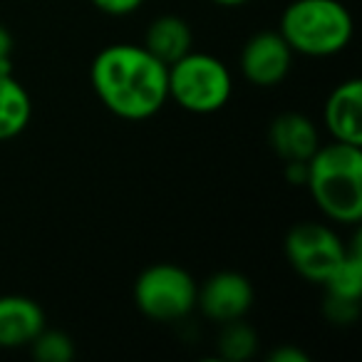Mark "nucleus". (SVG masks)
I'll return each instance as SVG.
<instances>
[{
  "mask_svg": "<svg viewBox=\"0 0 362 362\" xmlns=\"http://www.w3.org/2000/svg\"><path fill=\"white\" fill-rule=\"evenodd\" d=\"M293 50L281 33H256L241 50V72L256 87H276L288 77Z\"/></svg>",
  "mask_w": 362,
  "mask_h": 362,
  "instance_id": "7",
  "label": "nucleus"
},
{
  "mask_svg": "<svg viewBox=\"0 0 362 362\" xmlns=\"http://www.w3.org/2000/svg\"><path fill=\"white\" fill-rule=\"evenodd\" d=\"M271 146L283 161H308L320 146V134L310 117L298 112H283L271 122Z\"/></svg>",
  "mask_w": 362,
  "mask_h": 362,
  "instance_id": "11",
  "label": "nucleus"
},
{
  "mask_svg": "<svg viewBox=\"0 0 362 362\" xmlns=\"http://www.w3.org/2000/svg\"><path fill=\"white\" fill-rule=\"evenodd\" d=\"M169 100L194 115H214L231 100L233 80L228 67L206 52H187L166 67Z\"/></svg>",
  "mask_w": 362,
  "mask_h": 362,
  "instance_id": "4",
  "label": "nucleus"
},
{
  "mask_svg": "<svg viewBox=\"0 0 362 362\" xmlns=\"http://www.w3.org/2000/svg\"><path fill=\"white\" fill-rule=\"evenodd\" d=\"M271 362H308V352H303L300 347H293V345H286V347H276V350L268 355Z\"/></svg>",
  "mask_w": 362,
  "mask_h": 362,
  "instance_id": "19",
  "label": "nucleus"
},
{
  "mask_svg": "<svg viewBox=\"0 0 362 362\" xmlns=\"http://www.w3.org/2000/svg\"><path fill=\"white\" fill-rule=\"evenodd\" d=\"M360 313V303L352 300H337V298H325V315L332 322H352Z\"/></svg>",
  "mask_w": 362,
  "mask_h": 362,
  "instance_id": "17",
  "label": "nucleus"
},
{
  "mask_svg": "<svg viewBox=\"0 0 362 362\" xmlns=\"http://www.w3.org/2000/svg\"><path fill=\"white\" fill-rule=\"evenodd\" d=\"M30 117L33 102L28 90L13 77L11 70H0V141L25 132Z\"/></svg>",
  "mask_w": 362,
  "mask_h": 362,
  "instance_id": "13",
  "label": "nucleus"
},
{
  "mask_svg": "<svg viewBox=\"0 0 362 362\" xmlns=\"http://www.w3.org/2000/svg\"><path fill=\"white\" fill-rule=\"evenodd\" d=\"M216 6H223V8H238V6H246L248 0H214Z\"/></svg>",
  "mask_w": 362,
  "mask_h": 362,
  "instance_id": "21",
  "label": "nucleus"
},
{
  "mask_svg": "<svg viewBox=\"0 0 362 362\" xmlns=\"http://www.w3.org/2000/svg\"><path fill=\"white\" fill-rule=\"evenodd\" d=\"M305 187L322 216L357 223L362 218V149L335 139L317 146L308 159Z\"/></svg>",
  "mask_w": 362,
  "mask_h": 362,
  "instance_id": "2",
  "label": "nucleus"
},
{
  "mask_svg": "<svg viewBox=\"0 0 362 362\" xmlns=\"http://www.w3.org/2000/svg\"><path fill=\"white\" fill-rule=\"evenodd\" d=\"M325 127L335 141L362 146V82L345 80L325 102Z\"/></svg>",
  "mask_w": 362,
  "mask_h": 362,
  "instance_id": "9",
  "label": "nucleus"
},
{
  "mask_svg": "<svg viewBox=\"0 0 362 362\" xmlns=\"http://www.w3.org/2000/svg\"><path fill=\"white\" fill-rule=\"evenodd\" d=\"M92 6L107 16H129L144 6V0H92Z\"/></svg>",
  "mask_w": 362,
  "mask_h": 362,
  "instance_id": "18",
  "label": "nucleus"
},
{
  "mask_svg": "<svg viewBox=\"0 0 362 362\" xmlns=\"http://www.w3.org/2000/svg\"><path fill=\"white\" fill-rule=\"evenodd\" d=\"M45 327V313L33 298L0 296V347L16 350L30 345Z\"/></svg>",
  "mask_w": 362,
  "mask_h": 362,
  "instance_id": "10",
  "label": "nucleus"
},
{
  "mask_svg": "<svg viewBox=\"0 0 362 362\" xmlns=\"http://www.w3.org/2000/svg\"><path fill=\"white\" fill-rule=\"evenodd\" d=\"M90 80L102 105L127 122L149 119L169 102L166 65L144 45H107L92 60Z\"/></svg>",
  "mask_w": 362,
  "mask_h": 362,
  "instance_id": "1",
  "label": "nucleus"
},
{
  "mask_svg": "<svg viewBox=\"0 0 362 362\" xmlns=\"http://www.w3.org/2000/svg\"><path fill=\"white\" fill-rule=\"evenodd\" d=\"M327 291V298H337V300H352L360 303L362 296V251H360V236L352 238L347 246L345 256L340 258L330 276L322 281Z\"/></svg>",
  "mask_w": 362,
  "mask_h": 362,
  "instance_id": "14",
  "label": "nucleus"
},
{
  "mask_svg": "<svg viewBox=\"0 0 362 362\" xmlns=\"http://www.w3.org/2000/svg\"><path fill=\"white\" fill-rule=\"evenodd\" d=\"M253 305V286L236 271L214 273L204 288L197 291V308L216 322H231L243 317Z\"/></svg>",
  "mask_w": 362,
  "mask_h": 362,
  "instance_id": "8",
  "label": "nucleus"
},
{
  "mask_svg": "<svg viewBox=\"0 0 362 362\" xmlns=\"http://www.w3.org/2000/svg\"><path fill=\"white\" fill-rule=\"evenodd\" d=\"M11 57H13V35L8 28L0 25V70H11Z\"/></svg>",
  "mask_w": 362,
  "mask_h": 362,
  "instance_id": "20",
  "label": "nucleus"
},
{
  "mask_svg": "<svg viewBox=\"0 0 362 362\" xmlns=\"http://www.w3.org/2000/svg\"><path fill=\"white\" fill-rule=\"evenodd\" d=\"M30 347L33 355L40 362H72V357H75V342L60 330L42 327L35 340L30 342Z\"/></svg>",
  "mask_w": 362,
  "mask_h": 362,
  "instance_id": "16",
  "label": "nucleus"
},
{
  "mask_svg": "<svg viewBox=\"0 0 362 362\" xmlns=\"http://www.w3.org/2000/svg\"><path fill=\"white\" fill-rule=\"evenodd\" d=\"M192 28L179 16H161L156 21H151V25L146 28L144 50L151 52L166 67L179 60V57H184L187 52H192Z\"/></svg>",
  "mask_w": 362,
  "mask_h": 362,
  "instance_id": "12",
  "label": "nucleus"
},
{
  "mask_svg": "<svg viewBox=\"0 0 362 362\" xmlns=\"http://www.w3.org/2000/svg\"><path fill=\"white\" fill-rule=\"evenodd\" d=\"M258 350V337L251 325L243 322V317L231 322H223V330L218 335V355L228 362L251 360Z\"/></svg>",
  "mask_w": 362,
  "mask_h": 362,
  "instance_id": "15",
  "label": "nucleus"
},
{
  "mask_svg": "<svg viewBox=\"0 0 362 362\" xmlns=\"http://www.w3.org/2000/svg\"><path fill=\"white\" fill-rule=\"evenodd\" d=\"M283 248H286L293 271L310 283L325 281L347 251L342 238L330 226L315 221L296 223L288 231Z\"/></svg>",
  "mask_w": 362,
  "mask_h": 362,
  "instance_id": "6",
  "label": "nucleus"
},
{
  "mask_svg": "<svg viewBox=\"0 0 362 362\" xmlns=\"http://www.w3.org/2000/svg\"><path fill=\"white\" fill-rule=\"evenodd\" d=\"M197 281L174 263H154L134 283V303L146 317L174 322L197 308Z\"/></svg>",
  "mask_w": 362,
  "mask_h": 362,
  "instance_id": "5",
  "label": "nucleus"
},
{
  "mask_svg": "<svg viewBox=\"0 0 362 362\" xmlns=\"http://www.w3.org/2000/svg\"><path fill=\"white\" fill-rule=\"evenodd\" d=\"M278 33L293 52L330 57L350 45L355 23L340 0H293L283 11Z\"/></svg>",
  "mask_w": 362,
  "mask_h": 362,
  "instance_id": "3",
  "label": "nucleus"
}]
</instances>
